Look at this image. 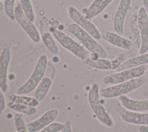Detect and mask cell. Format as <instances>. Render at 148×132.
Wrapping results in <instances>:
<instances>
[{
	"instance_id": "obj_1",
	"label": "cell",
	"mask_w": 148,
	"mask_h": 132,
	"mask_svg": "<svg viewBox=\"0 0 148 132\" xmlns=\"http://www.w3.org/2000/svg\"><path fill=\"white\" fill-rule=\"evenodd\" d=\"M99 90V85L97 83H93L88 91V101L91 110L99 122L105 126L112 127L114 121L101 101Z\"/></svg>"
},
{
	"instance_id": "obj_2",
	"label": "cell",
	"mask_w": 148,
	"mask_h": 132,
	"mask_svg": "<svg viewBox=\"0 0 148 132\" xmlns=\"http://www.w3.org/2000/svg\"><path fill=\"white\" fill-rule=\"evenodd\" d=\"M147 80V76L143 75L130 80L101 88L99 90L100 96L105 98H119L139 88L146 83Z\"/></svg>"
},
{
	"instance_id": "obj_3",
	"label": "cell",
	"mask_w": 148,
	"mask_h": 132,
	"mask_svg": "<svg viewBox=\"0 0 148 132\" xmlns=\"http://www.w3.org/2000/svg\"><path fill=\"white\" fill-rule=\"evenodd\" d=\"M68 31L79 40L84 47L91 53H97L100 58H106L107 52L103 47L89 33L75 23L68 26Z\"/></svg>"
},
{
	"instance_id": "obj_4",
	"label": "cell",
	"mask_w": 148,
	"mask_h": 132,
	"mask_svg": "<svg viewBox=\"0 0 148 132\" xmlns=\"http://www.w3.org/2000/svg\"><path fill=\"white\" fill-rule=\"evenodd\" d=\"M48 64V58L45 54L39 57L31 75L27 80L17 89V94L24 95L34 91L45 77Z\"/></svg>"
},
{
	"instance_id": "obj_5",
	"label": "cell",
	"mask_w": 148,
	"mask_h": 132,
	"mask_svg": "<svg viewBox=\"0 0 148 132\" xmlns=\"http://www.w3.org/2000/svg\"><path fill=\"white\" fill-rule=\"evenodd\" d=\"M49 31L64 48L77 58L84 61L90 57V54L86 49L62 31L53 28L51 27H49Z\"/></svg>"
},
{
	"instance_id": "obj_6",
	"label": "cell",
	"mask_w": 148,
	"mask_h": 132,
	"mask_svg": "<svg viewBox=\"0 0 148 132\" xmlns=\"http://www.w3.org/2000/svg\"><path fill=\"white\" fill-rule=\"evenodd\" d=\"M146 69V65H143L134 68L125 69L107 75L103 78L102 81L105 85H113L120 83L144 75Z\"/></svg>"
},
{
	"instance_id": "obj_7",
	"label": "cell",
	"mask_w": 148,
	"mask_h": 132,
	"mask_svg": "<svg viewBox=\"0 0 148 132\" xmlns=\"http://www.w3.org/2000/svg\"><path fill=\"white\" fill-rule=\"evenodd\" d=\"M15 20L25 32L29 38L35 43H39L41 36L37 28L24 14L20 3H17L14 8Z\"/></svg>"
},
{
	"instance_id": "obj_8",
	"label": "cell",
	"mask_w": 148,
	"mask_h": 132,
	"mask_svg": "<svg viewBox=\"0 0 148 132\" xmlns=\"http://www.w3.org/2000/svg\"><path fill=\"white\" fill-rule=\"evenodd\" d=\"M68 15L70 19L88 33H89L96 40L101 38V32L97 26L89 19H87L76 8L71 6L68 8Z\"/></svg>"
},
{
	"instance_id": "obj_9",
	"label": "cell",
	"mask_w": 148,
	"mask_h": 132,
	"mask_svg": "<svg viewBox=\"0 0 148 132\" xmlns=\"http://www.w3.org/2000/svg\"><path fill=\"white\" fill-rule=\"evenodd\" d=\"M125 56L124 54H120L116 58L109 60L106 58H99L95 60L87 58L83 63L87 65L99 70H113L116 69L119 65L125 61Z\"/></svg>"
},
{
	"instance_id": "obj_10",
	"label": "cell",
	"mask_w": 148,
	"mask_h": 132,
	"mask_svg": "<svg viewBox=\"0 0 148 132\" xmlns=\"http://www.w3.org/2000/svg\"><path fill=\"white\" fill-rule=\"evenodd\" d=\"M11 60V50L6 46L2 50L0 56V88L3 93L9 90L8 69Z\"/></svg>"
},
{
	"instance_id": "obj_11",
	"label": "cell",
	"mask_w": 148,
	"mask_h": 132,
	"mask_svg": "<svg viewBox=\"0 0 148 132\" xmlns=\"http://www.w3.org/2000/svg\"><path fill=\"white\" fill-rule=\"evenodd\" d=\"M58 110L56 108L47 111L39 118L27 124L28 130L29 132H36L42 130L53 123L58 116Z\"/></svg>"
},
{
	"instance_id": "obj_12",
	"label": "cell",
	"mask_w": 148,
	"mask_h": 132,
	"mask_svg": "<svg viewBox=\"0 0 148 132\" xmlns=\"http://www.w3.org/2000/svg\"><path fill=\"white\" fill-rule=\"evenodd\" d=\"M137 15L141 36V45L139 49V53L142 54L148 52V17L143 6L139 9Z\"/></svg>"
},
{
	"instance_id": "obj_13",
	"label": "cell",
	"mask_w": 148,
	"mask_h": 132,
	"mask_svg": "<svg viewBox=\"0 0 148 132\" xmlns=\"http://www.w3.org/2000/svg\"><path fill=\"white\" fill-rule=\"evenodd\" d=\"M100 32L101 38L110 45L129 51L134 49V43L122 35L105 30H103Z\"/></svg>"
},
{
	"instance_id": "obj_14",
	"label": "cell",
	"mask_w": 148,
	"mask_h": 132,
	"mask_svg": "<svg viewBox=\"0 0 148 132\" xmlns=\"http://www.w3.org/2000/svg\"><path fill=\"white\" fill-rule=\"evenodd\" d=\"M131 3V0H120L116 11L113 21V26L115 32L119 35H123L124 34V21Z\"/></svg>"
},
{
	"instance_id": "obj_15",
	"label": "cell",
	"mask_w": 148,
	"mask_h": 132,
	"mask_svg": "<svg viewBox=\"0 0 148 132\" xmlns=\"http://www.w3.org/2000/svg\"><path fill=\"white\" fill-rule=\"evenodd\" d=\"M118 113L121 119L126 123L139 126H148V113L134 112L129 111L124 107L119 108Z\"/></svg>"
},
{
	"instance_id": "obj_16",
	"label": "cell",
	"mask_w": 148,
	"mask_h": 132,
	"mask_svg": "<svg viewBox=\"0 0 148 132\" xmlns=\"http://www.w3.org/2000/svg\"><path fill=\"white\" fill-rule=\"evenodd\" d=\"M118 99L123 107L129 111L139 112L148 111V99L138 100L125 95L119 97Z\"/></svg>"
},
{
	"instance_id": "obj_17",
	"label": "cell",
	"mask_w": 148,
	"mask_h": 132,
	"mask_svg": "<svg viewBox=\"0 0 148 132\" xmlns=\"http://www.w3.org/2000/svg\"><path fill=\"white\" fill-rule=\"evenodd\" d=\"M113 0H94L88 8L83 10V15L91 20L101 13Z\"/></svg>"
},
{
	"instance_id": "obj_18",
	"label": "cell",
	"mask_w": 148,
	"mask_h": 132,
	"mask_svg": "<svg viewBox=\"0 0 148 132\" xmlns=\"http://www.w3.org/2000/svg\"><path fill=\"white\" fill-rule=\"evenodd\" d=\"M148 64V53L139 54L138 56L130 58L123 61L116 69L120 72L125 69L138 67Z\"/></svg>"
},
{
	"instance_id": "obj_19",
	"label": "cell",
	"mask_w": 148,
	"mask_h": 132,
	"mask_svg": "<svg viewBox=\"0 0 148 132\" xmlns=\"http://www.w3.org/2000/svg\"><path fill=\"white\" fill-rule=\"evenodd\" d=\"M53 81L49 77L45 76L35 89L34 97L39 102L43 101L48 94Z\"/></svg>"
},
{
	"instance_id": "obj_20",
	"label": "cell",
	"mask_w": 148,
	"mask_h": 132,
	"mask_svg": "<svg viewBox=\"0 0 148 132\" xmlns=\"http://www.w3.org/2000/svg\"><path fill=\"white\" fill-rule=\"evenodd\" d=\"M8 98L9 101L11 102L21 104H24L30 107H36L39 106L40 102L35 97L24 95H20L17 94H10L8 96Z\"/></svg>"
},
{
	"instance_id": "obj_21",
	"label": "cell",
	"mask_w": 148,
	"mask_h": 132,
	"mask_svg": "<svg viewBox=\"0 0 148 132\" xmlns=\"http://www.w3.org/2000/svg\"><path fill=\"white\" fill-rule=\"evenodd\" d=\"M7 107L18 113H21L28 116H32L37 113L38 109L35 107H30L24 104L13 102L9 101L7 104Z\"/></svg>"
},
{
	"instance_id": "obj_22",
	"label": "cell",
	"mask_w": 148,
	"mask_h": 132,
	"mask_svg": "<svg viewBox=\"0 0 148 132\" xmlns=\"http://www.w3.org/2000/svg\"><path fill=\"white\" fill-rule=\"evenodd\" d=\"M130 29L134 45L139 49L141 45V36L138 23V15L134 14L130 21Z\"/></svg>"
},
{
	"instance_id": "obj_23",
	"label": "cell",
	"mask_w": 148,
	"mask_h": 132,
	"mask_svg": "<svg viewBox=\"0 0 148 132\" xmlns=\"http://www.w3.org/2000/svg\"><path fill=\"white\" fill-rule=\"evenodd\" d=\"M42 39L43 42L48 49V50L54 54H56L59 52V48L50 32H45L42 34Z\"/></svg>"
},
{
	"instance_id": "obj_24",
	"label": "cell",
	"mask_w": 148,
	"mask_h": 132,
	"mask_svg": "<svg viewBox=\"0 0 148 132\" xmlns=\"http://www.w3.org/2000/svg\"><path fill=\"white\" fill-rule=\"evenodd\" d=\"M20 3L25 16L34 23L36 20V16L31 0H20Z\"/></svg>"
},
{
	"instance_id": "obj_25",
	"label": "cell",
	"mask_w": 148,
	"mask_h": 132,
	"mask_svg": "<svg viewBox=\"0 0 148 132\" xmlns=\"http://www.w3.org/2000/svg\"><path fill=\"white\" fill-rule=\"evenodd\" d=\"M16 0H5V13L7 17L12 21L15 20L14 16V3Z\"/></svg>"
},
{
	"instance_id": "obj_26",
	"label": "cell",
	"mask_w": 148,
	"mask_h": 132,
	"mask_svg": "<svg viewBox=\"0 0 148 132\" xmlns=\"http://www.w3.org/2000/svg\"><path fill=\"white\" fill-rule=\"evenodd\" d=\"M14 126L17 132L27 129V124H26L21 113L17 112L14 115Z\"/></svg>"
},
{
	"instance_id": "obj_27",
	"label": "cell",
	"mask_w": 148,
	"mask_h": 132,
	"mask_svg": "<svg viewBox=\"0 0 148 132\" xmlns=\"http://www.w3.org/2000/svg\"><path fill=\"white\" fill-rule=\"evenodd\" d=\"M64 123L53 122L48 126L43 129L40 132H60L64 127Z\"/></svg>"
},
{
	"instance_id": "obj_28",
	"label": "cell",
	"mask_w": 148,
	"mask_h": 132,
	"mask_svg": "<svg viewBox=\"0 0 148 132\" xmlns=\"http://www.w3.org/2000/svg\"><path fill=\"white\" fill-rule=\"evenodd\" d=\"M3 93H4L1 90V91H0V113L1 114L2 113V112L4 111L6 108V106L7 105L6 103L5 97Z\"/></svg>"
},
{
	"instance_id": "obj_29",
	"label": "cell",
	"mask_w": 148,
	"mask_h": 132,
	"mask_svg": "<svg viewBox=\"0 0 148 132\" xmlns=\"http://www.w3.org/2000/svg\"><path fill=\"white\" fill-rule=\"evenodd\" d=\"M60 132H72L71 121V120H66L64 123L63 129Z\"/></svg>"
},
{
	"instance_id": "obj_30",
	"label": "cell",
	"mask_w": 148,
	"mask_h": 132,
	"mask_svg": "<svg viewBox=\"0 0 148 132\" xmlns=\"http://www.w3.org/2000/svg\"><path fill=\"white\" fill-rule=\"evenodd\" d=\"M139 132H148V126L139 125L138 126Z\"/></svg>"
},
{
	"instance_id": "obj_31",
	"label": "cell",
	"mask_w": 148,
	"mask_h": 132,
	"mask_svg": "<svg viewBox=\"0 0 148 132\" xmlns=\"http://www.w3.org/2000/svg\"><path fill=\"white\" fill-rule=\"evenodd\" d=\"M142 4L148 17V0H142Z\"/></svg>"
},
{
	"instance_id": "obj_32",
	"label": "cell",
	"mask_w": 148,
	"mask_h": 132,
	"mask_svg": "<svg viewBox=\"0 0 148 132\" xmlns=\"http://www.w3.org/2000/svg\"><path fill=\"white\" fill-rule=\"evenodd\" d=\"M60 23L57 20H54L53 21L52 23H51V27H53V28H55V29H57L60 26Z\"/></svg>"
},
{
	"instance_id": "obj_33",
	"label": "cell",
	"mask_w": 148,
	"mask_h": 132,
	"mask_svg": "<svg viewBox=\"0 0 148 132\" xmlns=\"http://www.w3.org/2000/svg\"><path fill=\"white\" fill-rule=\"evenodd\" d=\"M5 10V6H4V3L2 2V1H1L0 2V10L3 11Z\"/></svg>"
},
{
	"instance_id": "obj_34",
	"label": "cell",
	"mask_w": 148,
	"mask_h": 132,
	"mask_svg": "<svg viewBox=\"0 0 148 132\" xmlns=\"http://www.w3.org/2000/svg\"><path fill=\"white\" fill-rule=\"evenodd\" d=\"M17 132H29V131L27 129V130H21V131H17Z\"/></svg>"
},
{
	"instance_id": "obj_35",
	"label": "cell",
	"mask_w": 148,
	"mask_h": 132,
	"mask_svg": "<svg viewBox=\"0 0 148 132\" xmlns=\"http://www.w3.org/2000/svg\"><path fill=\"white\" fill-rule=\"evenodd\" d=\"M72 132H77V131H72Z\"/></svg>"
},
{
	"instance_id": "obj_36",
	"label": "cell",
	"mask_w": 148,
	"mask_h": 132,
	"mask_svg": "<svg viewBox=\"0 0 148 132\" xmlns=\"http://www.w3.org/2000/svg\"><path fill=\"white\" fill-rule=\"evenodd\" d=\"M1 1H2V0H1Z\"/></svg>"
}]
</instances>
